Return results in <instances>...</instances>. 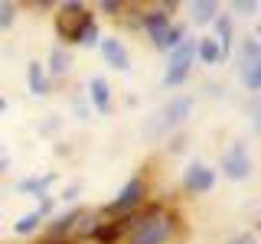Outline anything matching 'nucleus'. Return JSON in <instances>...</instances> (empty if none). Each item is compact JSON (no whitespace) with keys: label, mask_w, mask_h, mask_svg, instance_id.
Instances as JSON below:
<instances>
[{"label":"nucleus","mask_w":261,"mask_h":244,"mask_svg":"<svg viewBox=\"0 0 261 244\" xmlns=\"http://www.w3.org/2000/svg\"><path fill=\"white\" fill-rule=\"evenodd\" d=\"M176 231V218L173 215H163L160 208H153L150 215H144L141 222L130 228L127 244H167Z\"/></svg>","instance_id":"1"},{"label":"nucleus","mask_w":261,"mask_h":244,"mask_svg":"<svg viewBox=\"0 0 261 244\" xmlns=\"http://www.w3.org/2000/svg\"><path fill=\"white\" fill-rule=\"evenodd\" d=\"M88 23H95V20L82 0H69L56 13V33H59V39H65V43H79V36L85 33Z\"/></svg>","instance_id":"2"},{"label":"nucleus","mask_w":261,"mask_h":244,"mask_svg":"<svg viewBox=\"0 0 261 244\" xmlns=\"http://www.w3.org/2000/svg\"><path fill=\"white\" fill-rule=\"evenodd\" d=\"M193 104H196V98L193 95H183V98H173L170 104H163L160 114L153 117V124L147 127V134H167V130H173L179 127L186 117H190V111H193Z\"/></svg>","instance_id":"3"},{"label":"nucleus","mask_w":261,"mask_h":244,"mask_svg":"<svg viewBox=\"0 0 261 244\" xmlns=\"http://www.w3.org/2000/svg\"><path fill=\"white\" fill-rule=\"evenodd\" d=\"M193 62H196V39H183V43L173 49V55H170V65H167V75H163V85H167V88L183 85V81L190 78Z\"/></svg>","instance_id":"4"},{"label":"nucleus","mask_w":261,"mask_h":244,"mask_svg":"<svg viewBox=\"0 0 261 244\" xmlns=\"http://www.w3.org/2000/svg\"><path fill=\"white\" fill-rule=\"evenodd\" d=\"M239 75H242V85L251 88V92H258L261 88V43L258 39H242L239 46Z\"/></svg>","instance_id":"5"},{"label":"nucleus","mask_w":261,"mask_h":244,"mask_svg":"<svg viewBox=\"0 0 261 244\" xmlns=\"http://www.w3.org/2000/svg\"><path fill=\"white\" fill-rule=\"evenodd\" d=\"M144 192H147V189H144V179H141V176L127 179L124 189L118 192V199L105 205V215H130V211H134V208L144 202Z\"/></svg>","instance_id":"6"},{"label":"nucleus","mask_w":261,"mask_h":244,"mask_svg":"<svg viewBox=\"0 0 261 244\" xmlns=\"http://www.w3.org/2000/svg\"><path fill=\"white\" fill-rule=\"evenodd\" d=\"M144 215H121V218H111V222H98L92 228V238L98 244H118L124 234H130V228L141 222Z\"/></svg>","instance_id":"7"},{"label":"nucleus","mask_w":261,"mask_h":244,"mask_svg":"<svg viewBox=\"0 0 261 244\" xmlns=\"http://www.w3.org/2000/svg\"><path fill=\"white\" fill-rule=\"evenodd\" d=\"M222 173L228 179H235V182H242V179L251 176V157H248V146L245 143H232L225 150L222 157Z\"/></svg>","instance_id":"8"},{"label":"nucleus","mask_w":261,"mask_h":244,"mask_svg":"<svg viewBox=\"0 0 261 244\" xmlns=\"http://www.w3.org/2000/svg\"><path fill=\"white\" fill-rule=\"evenodd\" d=\"M216 186V169H209L206 163H190V169L183 173V189L199 195V192H209Z\"/></svg>","instance_id":"9"},{"label":"nucleus","mask_w":261,"mask_h":244,"mask_svg":"<svg viewBox=\"0 0 261 244\" xmlns=\"http://www.w3.org/2000/svg\"><path fill=\"white\" fill-rule=\"evenodd\" d=\"M98 49H101V55H105V65H111V69H118V72L130 69V52L124 49V43H121L118 36H101Z\"/></svg>","instance_id":"10"},{"label":"nucleus","mask_w":261,"mask_h":244,"mask_svg":"<svg viewBox=\"0 0 261 244\" xmlns=\"http://www.w3.org/2000/svg\"><path fill=\"white\" fill-rule=\"evenodd\" d=\"M82 218H85V208H72V211H65V215L53 218V222H49V228H46L49 241H65V234H69V231H75Z\"/></svg>","instance_id":"11"},{"label":"nucleus","mask_w":261,"mask_h":244,"mask_svg":"<svg viewBox=\"0 0 261 244\" xmlns=\"http://www.w3.org/2000/svg\"><path fill=\"white\" fill-rule=\"evenodd\" d=\"M141 26L147 29V36L153 39V46H160V43H163V36H167V29L173 26V23H170V16L163 13V10H150V13H144V16H141Z\"/></svg>","instance_id":"12"},{"label":"nucleus","mask_w":261,"mask_h":244,"mask_svg":"<svg viewBox=\"0 0 261 244\" xmlns=\"http://www.w3.org/2000/svg\"><path fill=\"white\" fill-rule=\"evenodd\" d=\"M88 98H92L95 111H101V114L111 111V85L101 75H95L92 81H88Z\"/></svg>","instance_id":"13"},{"label":"nucleus","mask_w":261,"mask_h":244,"mask_svg":"<svg viewBox=\"0 0 261 244\" xmlns=\"http://www.w3.org/2000/svg\"><path fill=\"white\" fill-rule=\"evenodd\" d=\"M196 59L202 65H219L225 55H222V49H219V43L212 36H199L196 39Z\"/></svg>","instance_id":"14"},{"label":"nucleus","mask_w":261,"mask_h":244,"mask_svg":"<svg viewBox=\"0 0 261 244\" xmlns=\"http://www.w3.org/2000/svg\"><path fill=\"white\" fill-rule=\"evenodd\" d=\"M27 81H30V92L36 98H46L49 95V75L43 69V62H30L27 65Z\"/></svg>","instance_id":"15"},{"label":"nucleus","mask_w":261,"mask_h":244,"mask_svg":"<svg viewBox=\"0 0 261 244\" xmlns=\"http://www.w3.org/2000/svg\"><path fill=\"white\" fill-rule=\"evenodd\" d=\"M69 69H72V55H69V49H62V46L49 49V78H62V75H69Z\"/></svg>","instance_id":"16"},{"label":"nucleus","mask_w":261,"mask_h":244,"mask_svg":"<svg viewBox=\"0 0 261 244\" xmlns=\"http://www.w3.org/2000/svg\"><path fill=\"white\" fill-rule=\"evenodd\" d=\"M56 182V173H46V176H39V179H23V182H16V189L20 192H27V195H36L39 202L46 199V189Z\"/></svg>","instance_id":"17"},{"label":"nucleus","mask_w":261,"mask_h":244,"mask_svg":"<svg viewBox=\"0 0 261 244\" xmlns=\"http://www.w3.org/2000/svg\"><path fill=\"white\" fill-rule=\"evenodd\" d=\"M219 43V49H222V55L232 52V43H235V33H232V20L228 16H219L216 20V36H212Z\"/></svg>","instance_id":"18"},{"label":"nucleus","mask_w":261,"mask_h":244,"mask_svg":"<svg viewBox=\"0 0 261 244\" xmlns=\"http://www.w3.org/2000/svg\"><path fill=\"white\" fill-rule=\"evenodd\" d=\"M216 10H219L216 0H196L193 4V20L196 23H209V20H216Z\"/></svg>","instance_id":"19"},{"label":"nucleus","mask_w":261,"mask_h":244,"mask_svg":"<svg viewBox=\"0 0 261 244\" xmlns=\"http://www.w3.org/2000/svg\"><path fill=\"white\" fill-rule=\"evenodd\" d=\"M39 222H43V215H39V211H30V215H23L20 222L13 225V231H16V234H33V231L39 228Z\"/></svg>","instance_id":"20"},{"label":"nucleus","mask_w":261,"mask_h":244,"mask_svg":"<svg viewBox=\"0 0 261 244\" xmlns=\"http://www.w3.org/2000/svg\"><path fill=\"white\" fill-rule=\"evenodd\" d=\"M183 39H186V29H183V26H170L167 36H163V43H160L157 49H170V52H173V49L183 43Z\"/></svg>","instance_id":"21"},{"label":"nucleus","mask_w":261,"mask_h":244,"mask_svg":"<svg viewBox=\"0 0 261 244\" xmlns=\"http://www.w3.org/2000/svg\"><path fill=\"white\" fill-rule=\"evenodd\" d=\"M98 43H101V33H98V26H95V23H88V26H85V33L79 36V46L92 49V46H98Z\"/></svg>","instance_id":"22"},{"label":"nucleus","mask_w":261,"mask_h":244,"mask_svg":"<svg viewBox=\"0 0 261 244\" xmlns=\"http://www.w3.org/2000/svg\"><path fill=\"white\" fill-rule=\"evenodd\" d=\"M16 20V7L13 4H0V29H10Z\"/></svg>","instance_id":"23"},{"label":"nucleus","mask_w":261,"mask_h":244,"mask_svg":"<svg viewBox=\"0 0 261 244\" xmlns=\"http://www.w3.org/2000/svg\"><path fill=\"white\" fill-rule=\"evenodd\" d=\"M232 10H235V13H245V16H248V13H258L261 7L255 4V0H235V4H232Z\"/></svg>","instance_id":"24"},{"label":"nucleus","mask_w":261,"mask_h":244,"mask_svg":"<svg viewBox=\"0 0 261 244\" xmlns=\"http://www.w3.org/2000/svg\"><path fill=\"white\" fill-rule=\"evenodd\" d=\"M121 10H124V4H121V0H101V13H108V16H118Z\"/></svg>","instance_id":"25"},{"label":"nucleus","mask_w":261,"mask_h":244,"mask_svg":"<svg viewBox=\"0 0 261 244\" xmlns=\"http://www.w3.org/2000/svg\"><path fill=\"white\" fill-rule=\"evenodd\" d=\"M228 244H258V238H255V234H235Z\"/></svg>","instance_id":"26"},{"label":"nucleus","mask_w":261,"mask_h":244,"mask_svg":"<svg viewBox=\"0 0 261 244\" xmlns=\"http://www.w3.org/2000/svg\"><path fill=\"white\" fill-rule=\"evenodd\" d=\"M251 117H255V130L261 134V108L258 104H251Z\"/></svg>","instance_id":"27"},{"label":"nucleus","mask_w":261,"mask_h":244,"mask_svg":"<svg viewBox=\"0 0 261 244\" xmlns=\"http://www.w3.org/2000/svg\"><path fill=\"white\" fill-rule=\"evenodd\" d=\"M79 192H82V186H69V189H65V192H62V199H75V195H79Z\"/></svg>","instance_id":"28"},{"label":"nucleus","mask_w":261,"mask_h":244,"mask_svg":"<svg viewBox=\"0 0 261 244\" xmlns=\"http://www.w3.org/2000/svg\"><path fill=\"white\" fill-rule=\"evenodd\" d=\"M7 169H10V157H7V153H0V173H7Z\"/></svg>","instance_id":"29"},{"label":"nucleus","mask_w":261,"mask_h":244,"mask_svg":"<svg viewBox=\"0 0 261 244\" xmlns=\"http://www.w3.org/2000/svg\"><path fill=\"white\" fill-rule=\"evenodd\" d=\"M7 111V98H0V114H4Z\"/></svg>","instance_id":"30"},{"label":"nucleus","mask_w":261,"mask_h":244,"mask_svg":"<svg viewBox=\"0 0 261 244\" xmlns=\"http://www.w3.org/2000/svg\"><path fill=\"white\" fill-rule=\"evenodd\" d=\"M255 33H258V39H261V23H258V29H255Z\"/></svg>","instance_id":"31"},{"label":"nucleus","mask_w":261,"mask_h":244,"mask_svg":"<svg viewBox=\"0 0 261 244\" xmlns=\"http://www.w3.org/2000/svg\"><path fill=\"white\" fill-rule=\"evenodd\" d=\"M46 244H65V241H46Z\"/></svg>","instance_id":"32"},{"label":"nucleus","mask_w":261,"mask_h":244,"mask_svg":"<svg viewBox=\"0 0 261 244\" xmlns=\"http://www.w3.org/2000/svg\"><path fill=\"white\" fill-rule=\"evenodd\" d=\"M258 92H261V88H258Z\"/></svg>","instance_id":"33"}]
</instances>
